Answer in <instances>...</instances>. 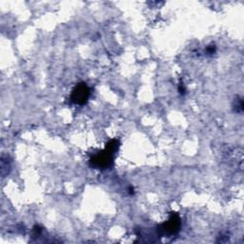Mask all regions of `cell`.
<instances>
[{
    "label": "cell",
    "mask_w": 244,
    "mask_h": 244,
    "mask_svg": "<svg viewBox=\"0 0 244 244\" xmlns=\"http://www.w3.org/2000/svg\"><path fill=\"white\" fill-rule=\"evenodd\" d=\"M206 53L208 54H213L216 53V46L214 45H211V46H208L207 49H206Z\"/></svg>",
    "instance_id": "obj_5"
},
{
    "label": "cell",
    "mask_w": 244,
    "mask_h": 244,
    "mask_svg": "<svg viewBox=\"0 0 244 244\" xmlns=\"http://www.w3.org/2000/svg\"><path fill=\"white\" fill-rule=\"evenodd\" d=\"M181 221L180 218L178 214V213H173L171 214L170 218L162 223L161 225L158 227V231L159 235L161 236H171V235H175L180 229Z\"/></svg>",
    "instance_id": "obj_2"
},
{
    "label": "cell",
    "mask_w": 244,
    "mask_h": 244,
    "mask_svg": "<svg viewBox=\"0 0 244 244\" xmlns=\"http://www.w3.org/2000/svg\"><path fill=\"white\" fill-rule=\"evenodd\" d=\"M34 232L35 233V235H40L41 232H42V229L40 226H38V225H35L34 227Z\"/></svg>",
    "instance_id": "obj_7"
},
{
    "label": "cell",
    "mask_w": 244,
    "mask_h": 244,
    "mask_svg": "<svg viewBox=\"0 0 244 244\" xmlns=\"http://www.w3.org/2000/svg\"><path fill=\"white\" fill-rule=\"evenodd\" d=\"M91 95V90L85 82L78 83L74 86L71 94V100L77 105H84L89 100Z\"/></svg>",
    "instance_id": "obj_3"
},
{
    "label": "cell",
    "mask_w": 244,
    "mask_h": 244,
    "mask_svg": "<svg viewBox=\"0 0 244 244\" xmlns=\"http://www.w3.org/2000/svg\"><path fill=\"white\" fill-rule=\"evenodd\" d=\"M178 92L180 94H185V93H186V89H185V87L183 85L182 82L179 83V86H178Z\"/></svg>",
    "instance_id": "obj_6"
},
{
    "label": "cell",
    "mask_w": 244,
    "mask_h": 244,
    "mask_svg": "<svg viewBox=\"0 0 244 244\" xmlns=\"http://www.w3.org/2000/svg\"><path fill=\"white\" fill-rule=\"evenodd\" d=\"M234 110H235V112H237V113H242V111H243V100H242V98H238L235 100Z\"/></svg>",
    "instance_id": "obj_4"
},
{
    "label": "cell",
    "mask_w": 244,
    "mask_h": 244,
    "mask_svg": "<svg viewBox=\"0 0 244 244\" xmlns=\"http://www.w3.org/2000/svg\"><path fill=\"white\" fill-rule=\"evenodd\" d=\"M119 142L116 139H112L106 144L103 151L94 154L90 160L91 166L97 169H106L110 167L113 163L114 154L118 150Z\"/></svg>",
    "instance_id": "obj_1"
}]
</instances>
